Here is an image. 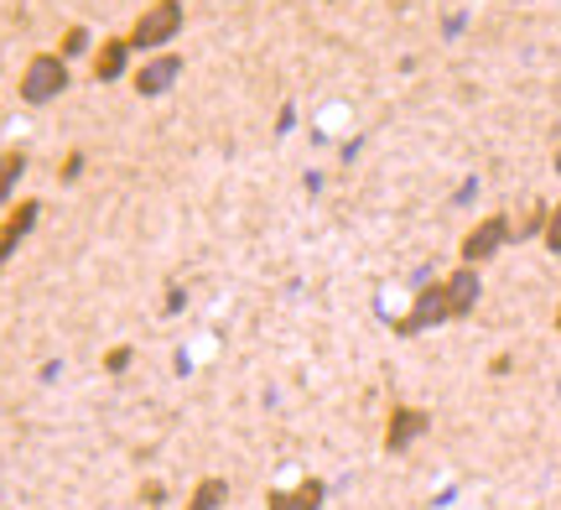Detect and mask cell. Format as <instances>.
<instances>
[{
  "instance_id": "7",
  "label": "cell",
  "mask_w": 561,
  "mask_h": 510,
  "mask_svg": "<svg viewBox=\"0 0 561 510\" xmlns=\"http://www.w3.org/2000/svg\"><path fill=\"white\" fill-rule=\"evenodd\" d=\"M130 37H104L100 47H94V63H89V73H94V83H115L130 73Z\"/></svg>"
},
{
  "instance_id": "11",
  "label": "cell",
  "mask_w": 561,
  "mask_h": 510,
  "mask_svg": "<svg viewBox=\"0 0 561 510\" xmlns=\"http://www.w3.org/2000/svg\"><path fill=\"white\" fill-rule=\"evenodd\" d=\"M21 178H26V151H0V208L11 204Z\"/></svg>"
},
{
  "instance_id": "3",
  "label": "cell",
  "mask_w": 561,
  "mask_h": 510,
  "mask_svg": "<svg viewBox=\"0 0 561 510\" xmlns=\"http://www.w3.org/2000/svg\"><path fill=\"white\" fill-rule=\"evenodd\" d=\"M510 240H515V219L510 214H483L479 225L462 235L458 256H462V265H483V261H494Z\"/></svg>"
},
{
  "instance_id": "12",
  "label": "cell",
  "mask_w": 561,
  "mask_h": 510,
  "mask_svg": "<svg viewBox=\"0 0 561 510\" xmlns=\"http://www.w3.org/2000/svg\"><path fill=\"white\" fill-rule=\"evenodd\" d=\"M224 506H229V485H224L219 474H214V479H198V490L187 500V510H224Z\"/></svg>"
},
{
  "instance_id": "18",
  "label": "cell",
  "mask_w": 561,
  "mask_h": 510,
  "mask_svg": "<svg viewBox=\"0 0 561 510\" xmlns=\"http://www.w3.org/2000/svg\"><path fill=\"white\" fill-rule=\"evenodd\" d=\"M557 172H561V146H557Z\"/></svg>"
},
{
  "instance_id": "19",
  "label": "cell",
  "mask_w": 561,
  "mask_h": 510,
  "mask_svg": "<svg viewBox=\"0 0 561 510\" xmlns=\"http://www.w3.org/2000/svg\"><path fill=\"white\" fill-rule=\"evenodd\" d=\"M557 333H561V307H557Z\"/></svg>"
},
{
  "instance_id": "8",
  "label": "cell",
  "mask_w": 561,
  "mask_h": 510,
  "mask_svg": "<svg viewBox=\"0 0 561 510\" xmlns=\"http://www.w3.org/2000/svg\"><path fill=\"white\" fill-rule=\"evenodd\" d=\"M479 297H483L479 265H458V271L447 276V303H453V324H458V318H473Z\"/></svg>"
},
{
  "instance_id": "10",
  "label": "cell",
  "mask_w": 561,
  "mask_h": 510,
  "mask_svg": "<svg viewBox=\"0 0 561 510\" xmlns=\"http://www.w3.org/2000/svg\"><path fill=\"white\" fill-rule=\"evenodd\" d=\"M37 219H42V204H37V199H21V204L0 219V240H5L11 250H21V240L37 229Z\"/></svg>"
},
{
  "instance_id": "17",
  "label": "cell",
  "mask_w": 561,
  "mask_h": 510,
  "mask_svg": "<svg viewBox=\"0 0 561 510\" xmlns=\"http://www.w3.org/2000/svg\"><path fill=\"white\" fill-rule=\"evenodd\" d=\"M11 256H16V250H11L5 240H0V271H5V261H11Z\"/></svg>"
},
{
  "instance_id": "1",
  "label": "cell",
  "mask_w": 561,
  "mask_h": 510,
  "mask_svg": "<svg viewBox=\"0 0 561 510\" xmlns=\"http://www.w3.org/2000/svg\"><path fill=\"white\" fill-rule=\"evenodd\" d=\"M182 26H187V11H182V0H151L136 21H130V53H167L172 42L182 37Z\"/></svg>"
},
{
  "instance_id": "14",
  "label": "cell",
  "mask_w": 561,
  "mask_h": 510,
  "mask_svg": "<svg viewBox=\"0 0 561 510\" xmlns=\"http://www.w3.org/2000/svg\"><path fill=\"white\" fill-rule=\"evenodd\" d=\"M541 240L551 256H561V199L551 204V214H546V229H541Z\"/></svg>"
},
{
  "instance_id": "6",
  "label": "cell",
  "mask_w": 561,
  "mask_h": 510,
  "mask_svg": "<svg viewBox=\"0 0 561 510\" xmlns=\"http://www.w3.org/2000/svg\"><path fill=\"white\" fill-rule=\"evenodd\" d=\"M432 428V417L421 407H396L390 411V422H385V453H405L411 443H421Z\"/></svg>"
},
{
  "instance_id": "16",
  "label": "cell",
  "mask_w": 561,
  "mask_h": 510,
  "mask_svg": "<svg viewBox=\"0 0 561 510\" xmlns=\"http://www.w3.org/2000/svg\"><path fill=\"white\" fill-rule=\"evenodd\" d=\"M79 172H83V151H68V157H62V167H58V178H62V183H73Z\"/></svg>"
},
{
  "instance_id": "5",
  "label": "cell",
  "mask_w": 561,
  "mask_h": 510,
  "mask_svg": "<svg viewBox=\"0 0 561 510\" xmlns=\"http://www.w3.org/2000/svg\"><path fill=\"white\" fill-rule=\"evenodd\" d=\"M182 68H187V63H182L178 53H151V58L130 73V83H136L140 100H161V94H172V89H178Z\"/></svg>"
},
{
  "instance_id": "15",
  "label": "cell",
  "mask_w": 561,
  "mask_h": 510,
  "mask_svg": "<svg viewBox=\"0 0 561 510\" xmlns=\"http://www.w3.org/2000/svg\"><path fill=\"white\" fill-rule=\"evenodd\" d=\"M130 360H136L130 349H110V354H104V370H110V375H121V370H130Z\"/></svg>"
},
{
  "instance_id": "13",
  "label": "cell",
  "mask_w": 561,
  "mask_h": 510,
  "mask_svg": "<svg viewBox=\"0 0 561 510\" xmlns=\"http://www.w3.org/2000/svg\"><path fill=\"white\" fill-rule=\"evenodd\" d=\"M89 42H94V37H89V26H79V21H73V26L62 32V42H58V58L73 63V58H83V53H94Z\"/></svg>"
},
{
  "instance_id": "9",
  "label": "cell",
  "mask_w": 561,
  "mask_h": 510,
  "mask_svg": "<svg viewBox=\"0 0 561 510\" xmlns=\"http://www.w3.org/2000/svg\"><path fill=\"white\" fill-rule=\"evenodd\" d=\"M322 500H328V485H322V479H301L297 490H271L265 506L271 510H322Z\"/></svg>"
},
{
  "instance_id": "4",
  "label": "cell",
  "mask_w": 561,
  "mask_h": 510,
  "mask_svg": "<svg viewBox=\"0 0 561 510\" xmlns=\"http://www.w3.org/2000/svg\"><path fill=\"white\" fill-rule=\"evenodd\" d=\"M453 324V303H447V282H426L416 292V303H411V313H405L401 324H396V333L401 339H416L421 328H442Z\"/></svg>"
},
{
  "instance_id": "2",
  "label": "cell",
  "mask_w": 561,
  "mask_h": 510,
  "mask_svg": "<svg viewBox=\"0 0 561 510\" xmlns=\"http://www.w3.org/2000/svg\"><path fill=\"white\" fill-rule=\"evenodd\" d=\"M68 89H73V73H68V58H58V53H37V58L21 68V100L32 104V110L62 100Z\"/></svg>"
}]
</instances>
